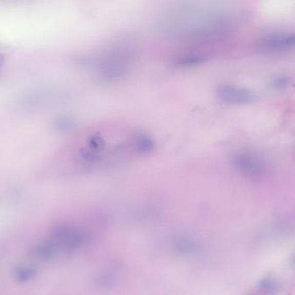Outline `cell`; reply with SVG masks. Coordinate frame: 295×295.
Masks as SVG:
<instances>
[{
	"mask_svg": "<svg viewBox=\"0 0 295 295\" xmlns=\"http://www.w3.org/2000/svg\"><path fill=\"white\" fill-rule=\"evenodd\" d=\"M166 29L174 38L189 43H207L223 38L234 26L233 17L224 9L182 7L175 10Z\"/></svg>",
	"mask_w": 295,
	"mask_h": 295,
	"instance_id": "6da1fadb",
	"label": "cell"
},
{
	"mask_svg": "<svg viewBox=\"0 0 295 295\" xmlns=\"http://www.w3.org/2000/svg\"><path fill=\"white\" fill-rule=\"evenodd\" d=\"M132 62L131 50L125 47L113 48L98 62V75L105 82H118L128 75Z\"/></svg>",
	"mask_w": 295,
	"mask_h": 295,
	"instance_id": "7a4b0ae2",
	"label": "cell"
},
{
	"mask_svg": "<svg viewBox=\"0 0 295 295\" xmlns=\"http://www.w3.org/2000/svg\"><path fill=\"white\" fill-rule=\"evenodd\" d=\"M234 171L250 179H261L268 171L267 160L258 152L250 150H241L234 152L230 160Z\"/></svg>",
	"mask_w": 295,
	"mask_h": 295,
	"instance_id": "3957f363",
	"label": "cell"
},
{
	"mask_svg": "<svg viewBox=\"0 0 295 295\" xmlns=\"http://www.w3.org/2000/svg\"><path fill=\"white\" fill-rule=\"evenodd\" d=\"M294 35L288 31H273L261 36L257 42V50L264 54L288 52L294 47Z\"/></svg>",
	"mask_w": 295,
	"mask_h": 295,
	"instance_id": "277c9868",
	"label": "cell"
},
{
	"mask_svg": "<svg viewBox=\"0 0 295 295\" xmlns=\"http://www.w3.org/2000/svg\"><path fill=\"white\" fill-rule=\"evenodd\" d=\"M215 94L221 102L229 105H248L257 99V95L250 89L230 84L219 86Z\"/></svg>",
	"mask_w": 295,
	"mask_h": 295,
	"instance_id": "5b68a950",
	"label": "cell"
},
{
	"mask_svg": "<svg viewBox=\"0 0 295 295\" xmlns=\"http://www.w3.org/2000/svg\"><path fill=\"white\" fill-rule=\"evenodd\" d=\"M132 146L141 153H150L155 149V142L148 134L137 133L132 138Z\"/></svg>",
	"mask_w": 295,
	"mask_h": 295,
	"instance_id": "8992f818",
	"label": "cell"
},
{
	"mask_svg": "<svg viewBox=\"0 0 295 295\" xmlns=\"http://www.w3.org/2000/svg\"><path fill=\"white\" fill-rule=\"evenodd\" d=\"M207 57L200 54H188L179 56L175 60V64L180 68H194L205 64Z\"/></svg>",
	"mask_w": 295,
	"mask_h": 295,
	"instance_id": "52a82bcc",
	"label": "cell"
},
{
	"mask_svg": "<svg viewBox=\"0 0 295 295\" xmlns=\"http://www.w3.org/2000/svg\"><path fill=\"white\" fill-rule=\"evenodd\" d=\"M198 248L196 242L190 238H182L176 240L174 244L175 251L180 254H190L196 251Z\"/></svg>",
	"mask_w": 295,
	"mask_h": 295,
	"instance_id": "ba28073f",
	"label": "cell"
},
{
	"mask_svg": "<svg viewBox=\"0 0 295 295\" xmlns=\"http://www.w3.org/2000/svg\"><path fill=\"white\" fill-rule=\"evenodd\" d=\"M289 83V79L287 76H283L281 75L279 77H276L273 79L270 83V88L273 89H277V90H281L283 88H286Z\"/></svg>",
	"mask_w": 295,
	"mask_h": 295,
	"instance_id": "9c48e42d",
	"label": "cell"
},
{
	"mask_svg": "<svg viewBox=\"0 0 295 295\" xmlns=\"http://www.w3.org/2000/svg\"><path fill=\"white\" fill-rule=\"evenodd\" d=\"M260 287L266 293H272L276 291V284L271 279H264L260 283Z\"/></svg>",
	"mask_w": 295,
	"mask_h": 295,
	"instance_id": "30bf717a",
	"label": "cell"
},
{
	"mask_svg": "<svg viewBox=\"0 0 295 295\" xmlns=\"http://www.w3.org/2000/svg\"><path fill=\"white\" fill-rule=\"evenodd\" d=\"M5 62H6V56L2 53H0V69L3 67Z\"/></svg>",
	"mask_w": 295,
	"mask_h": 295,
	"instance_id": "8fae6325",
	"label": "cell"
}]
</instances>
